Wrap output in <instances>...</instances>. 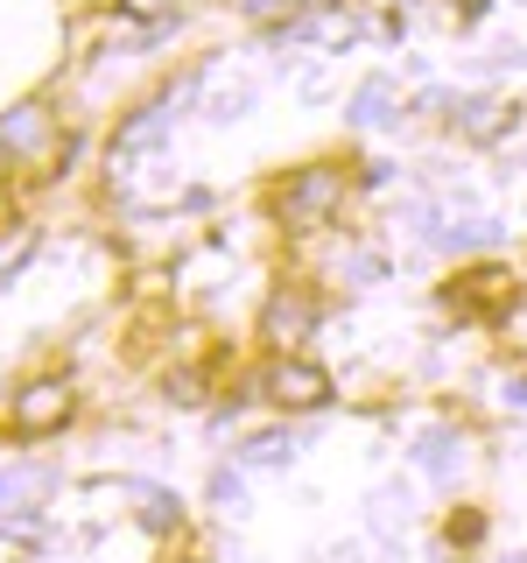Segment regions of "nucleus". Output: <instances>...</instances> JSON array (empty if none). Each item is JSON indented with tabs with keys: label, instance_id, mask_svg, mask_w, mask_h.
<instances>
[{
	"label": "nucleus",
	"instance_id": "obj_1",
	"mask_svg": "<svg viewBox=\"0 0 527 563\" xmlns=\"http://www.w3.org/2000/svg\"><path fill=\"white\" fill-rule=\"evenodd\" d=\"M64 416H70V387L64 380H29L22 395H14V430H22V437L64 430Z\"/></svg>",
	"mask_w": 527,
	"mask_h": 563
},
{
	"label": "nucleus",
	"instance_id": "obj_2",
	"mask_svg": "<svg viewBox=\"0 0 527 563\" xmlns=\"http://www.w3.org/2000/svg\"><path fill=\"white\" fill-rule=\"evenodd\" d=\"M338 190H345L338 169H303L289 190H281V219H289V225H316L330 205H338Z\"/></svg>",
	"mask_w": 527,
	"mask_h": 563
},
{
	"label": "nucleus",
	"instance_id": "obj_3",
	"mask_svg": "<svg viewBox=\"0 0 527 563\" xmlns=\"http://www.w3.org/2000/svg\"><path fill=\"white\" fill-rule=\"evenodd\" d=\"M268 401H281V409H324L330 401V374L310 360H281L268 374Z\"/></svg>",
	"mask_w": 527,
	"mask_h": 563
},
{
	"label": "nucleus",
	"instance_id": "obj_4",
	"mask_svg": "<svg viewBox=\"0 0 527 563\" xmlns=\"http://www.w3.org/2000/svg\"><path fill=\"white\" fill-rule=\"evenodd\" d=\"M450 303L457 310H500V303H514V275L506 268H471V275H457V289H450Z\"/></svg>",
	"mask_w": 527,
	"mask_h": 563
},
{
	"label": "nucleus",
	"instance_id": "obj_5",
	"mask_svg": "<svg viewBox=\"0 0 527 563\" xmlns=\"http://www.w3.org/2000/svg\"><path fill=\"white\" fill-rule=\"evenodd\" d=\"M310 324H316V303H310V296H289V289H281L274 303L260 310V331H268L281 352H289L295 339H310Z\"/></svg>",
	"mask_w": 527,
	"mask_h": 563
},
{
	"label": "nucleus",
	"instance_id": "obj_6",
	"mask_svg": "<svg viewBox=\"0 0 527 563\" xmlns=\"http://www.w3.org/2000/svg\"><path fill=\"white\" fill-rule=\"evenodd\" d=\"M49 141V113L43 106H14V113H0V148L8 155H35Z\"/></svg>",
	"mask_w": 527,
	"mask_h": 563
},
{
	"label": "nucleus",
	"instance_id": "obj_7",
	"mask_svg": "<svg viewBox=\"0 0 527 563\" xmlns=\"http://www.w3.org/2000/svg\"><path fill=\"white\" fill-rule=\"evenodd\" d=\"M162 128H169V99H162V106H141L127 128H120V141H113V169H120V163H134L148 141H162Z\"/></svg>",
	"mask_w": 527,
	"mask_h": 563
},
{
	"label": "nucleus",
	"instance_id": "obj_8",
	"mask_svg": "<svg viewBox=\"0 0 527 563\" xmlns=\"http://www.w3.org/2000/svg\"><path fill=\"white\" fill-rule=\"evenodd\" d=\"M57 479H49L43 465H14V472H0V515H8V507H29L35 493H49Z\"/></svg>",
	"mask_w": 527,
	"mask_h": 563
},
{
	"label": "nucleus",
	"instance_id": "obj_9",
	"mask_svg": "<svg viewBox=\"0 0 527 563\" xmlns=\"http://www.w3.org/2000/svg\"><path fill=\"white\" fill-rule=\"evenodd\" d=\"M457 128H464L471 141H485V134H500V120H506V106L500 99H464V106H457Z\"/></svg>",
	"mask_w": 527,
	"mask_h": 563
},
{
	"label": "nucleus",
	"instance_id": "obj_10",
	"mask_svg": "<svg viewBox=\"0 0 527 563\" xmlns=\"http://www.w3.org/2000/svg\"><path fill=\"white\" fill-rule=\"evenodd\" d=\"M386 99H394V85H386V78H366V85H359V99L345 106V113H351V128H373V120H386V113H380Z\"/></svg>",
	"mask_w": 527,
	"mask_h": 563
},
{
	"label": "nucleus",
	"instance_id": "obj_11",
	"mask_svg": "<svg viewBox=\"0 0 527 563\" xmlns=\"http://www.w3.org/2000/svg\"><path fill=\"white\" fill-rule=\"evenodd\" d=\"M289 457H295V437L289 430H268V437L246 444V465H289Z\"/></svg>",
	"mask_w": 527,
	"mask_h": 563
},
{
	"label": "nucleus",
	"instance_id": "obj_12",
	"mask_svg": "<svg viewBox=\"0 0 527 563\" xmlns=\"http://www.w3.org/2000/svg\"><path fill=\"white\" fill-rule=\"evenodd\" d=\"M254 99H260L254 85H225V92H211V120H218V128H225V120H246Z\"/></svg>",
	"mask_w": 527,
	"mask_h": 563
},
{
	"label": "nucleus",
	"instance_id": "obj_13",
	"mask_svg": "<svg viewBox=\"0 0 527 563\" xmlns=\"http://www.w3.org/2000/svg\"><path fill=\"white\" fill-rule=\"evenodd\" d=\"M141 521H148V528H169L176 521V500H169V493H155V486H141Z\"/></svg>",
	"mask_w": 527,
	"mask_h": 563
},
{
	"label": "nucleus",
	"instance_id": "obj_14",
	"mask_svg": "<svg viewBox=\"0 0 527 563\" xmlns=\"http://www.w3.org/2000/svg\"><path fill=\"white\" fill-rule=\"evenodd\" d=\"M492 233H500V225H485V219H479V225H450V233H436V240H444V246H485Z\"/></svg>",
	"mask_w": 527,
	"mask_h": 563
},
{
	"label": "nucleus",
	"instance_id": "obj_15",
	"mask_svg": "<svg viewBox=\"0 0 527 563\" xmlns=\"http://www.w3.org/2000/svg\"><path fill=\"white\" fill-rule=\"evenodd\" d=\"M239 8H246V14H281L289 0H239Z\"/></svg>",
	"mask_w": 527,
	"mask_h": 563
},
{
	"label": "nucleus",
	"instance_id": "obj_16",
	"mask_svg": "<svg viewBox=\"0 0 527 563\" xmlns=\"http://www.w3.org/2000/svg\"><path fill=\"white\" fill-rule=\"evenodd\" d=\"M514 563H527V556H514Z\"/></svg>",
	"mask_w": 527,
	"mask_h": 563
}]
</instances>
